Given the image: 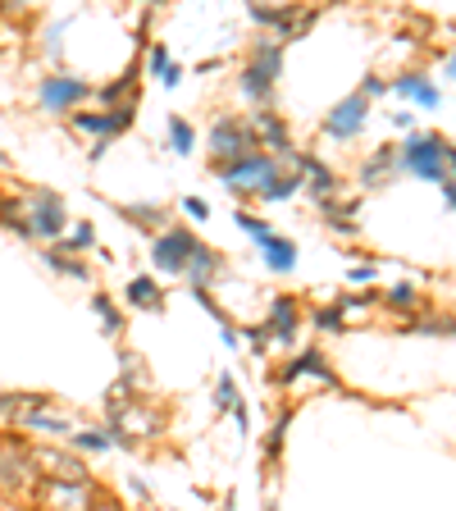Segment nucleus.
Wrapping results in <instances>:
<instances>
[{"instance_id":"nucleus-10","label":"nucleus","mask_w":456,"mask_h":511,"mask_svg":"<svg viewBox=\"0 0 456 511\" xmlns=\"http://www.w3.org/2000/svg\"><path fill=\"white\" fill-rule=\"evenodd\" d=\"M92 96V87L83 83V78H46L41 83V105L46 110H68V105H78V101H87Z\"/></svg>"},{"instance_id":"nucleus-3","label":"nucleus","mask_w":456,"mask_h":511,"mask_svg":"<svg viewBox=\"0 0 456 511\" xmlns=\"http://www.w3.org/2000/svg\"><path fill=\"white\" fill-rule=\"evenodd\" d=\"M32 466L41 479H55V484H92V470L78 452H64V448H28Z\"/></svg>"},{"instance_id":"nucleus-1","label":"nucleus","mask_w":456,"mask_h":511,"mask_svg":"<svg viewBox=\"0 0 456 511\" xmlns=\"http://www.w3.org/2000/svg\"><path fill=\"white\" fill-rule=\"evenodd\" d=\"M210 151H214L219 165H233V160L260 156V146H256V128H251V123H238V119H219L214 132H210Z\"/></svg>"},{"instance_id":"nucleus-21","label":"nucleus","mask_w":456,"mask_h":511,"mask_svg":"<svg viewBox=\"0 0 456 511\" xmlns=\"http://www.w3.org/2000/svg\"><path fill=\"white\" fill-rule=\"evenodd\" d=\"M128 302L141 306V311H156V306H160V287H156V278H132V283H128Z\"/></svg>"},{"instance_id":"nucleus-35","label":"nucleus","mask_w":456,"mask_h":511,"mask_svg":"<svg viewBox=\"0 0 456 511\" xmlns=\"http://www.w3.org/2000/svg\"><path fill=\"white\" fill-rule=\"evenodd\" d=\"M315 329H324V333H338V329H342V311H338V306H324V311H315Z\"/></svg>"},{"instance_id":"nucleus-39","label":"nucleus","mask_w":456,"mask_h":511,"mask_svg":"<svg viewBox=\"0 0 456 511\" xmlns=\"http://www.w3.org/2000/svg\"><path fill=\"white\" fill-rule=\"evenodd\" d=\"M283 424H287V415H283V420L269 429V438H265V452H269V457H278V448H283Z\"/></svg>"},{"instance_id":"nucleus-2","label":"nucleus","mask_w":456,"mask_h":511,"mask_svg":"<svg viewBox=\"0 0 456 511\" xmlns=\"http://www.w3.org/2000/svg\"><path fill=\"white\" fill-rule=\"evenodd\" d=\"M278 64H283V41H260L256 55H251V64L242 68V92H247L251 101H265V96L274 92Z\"/></svg>"},{"instance_id":"nucleus-36","label":"nucleus","mask_w":456,"mask_h":511,"mask_svg":"<svg viewBox=\"0 0 456 511\" xmlns=\"http://www.w3.org/2000/svg\"><path fill=\"white\" fill-rule=\"evenodd\" d=\"M68 247H73V251L96 247V233H92V224H78V229H73V233H68Z\"/></svg>"},{"instance_id":"nucleus-9","label":"nucleus","mask_w":456,"mask_h":511,"mask_svg":"<svg viewBox=\"0 0 456 511\" xmlns=\"http://www.w3.org/2000/svg\"><path fill=\"white\" fill-rule=\"evenodd\" d=\"M64 224H68V219H64V201L55 192H37L32 196V214H28V229L41 233V238H59Z\"/></svg>"},{"instance_id":"nucleus-29","label":"nucleus","mask_w":456,"mask_h":511,"mask_svg":"<svg viewBox=\"0 0 456 511\" xmlns=\"http://www.w3.org/2000/svg\"><path fill=\"white\" fill-rule=\"evenodd\" d=\"M123 214H128V219H137L141 229H150V224H165V210H160V205H123Z\"/></svg>"},{"instance_id":"nucleus-8","label":"nucleus","mask_w":456,"mask_h":511,"mask_svg":"<svg viewBox=\"0 0 456 511\" xmlns=\"http://www.w3.org/2000/svg\"><path fill=\"white\" fill-rule=\"evenodd\" d=\"M219 178L228 183V192H247V183H269L274 178V156H247L233 165H219Z\"/></svg>"},{"instance_id":"nucleus-20","label":"nucleus","mask_w":456,"mask_h":511,"mask_svg":"<svg viewBox=\"0 0 456 511\" xmlns=\"http://www.w3.org/2000/svg\"><path fill=\"white\" fill-rule=\"evenodd\" d=\"M393 87H397L402 96H415L424 110H433V105H438V87H429V83L420 78V73H406V78H397Z\"/></svg>"},{"instance_id":"nucleus-34","label":"nucleus","mask_w":456,"mask_h":511,"mask_svg":"<svg viewBox=\"0 0 456 511\" xmlns=\"http://www.w3.org/2000/svg\"><path fill=\"white\" fill-rule=\"evenodd\" d=\"M388 302H393L397 311H411V306H415L420 297H415V287H411V283H397V287L388 292Z\"/></svg>"},{"instance_id":"nucleus-19","label":"nucleus","mask_w":456,"mask_h":511,"mask_svg":"<svg viewBox=\"0 0 456 511\" xmlns=\"http://www.w3.org/2000/svg\"><path fill=\"white\" fill-rule=\"evenodd\" d=\"M214 269H219V265H214V251H205V247H196V256L187 260V269H183V274L192 278V287H196V292H205V283L214 278Z\"/></svg>"},{"instance_id":"nucleus-42","label":"nucleus","mask_w":456,"mask_h":511,"mask_svg":"<svg viewBox=\"0 0 456 511\" xmlns=\"http://www.w3.org/2000/svg\"><path fill=\"white\" fill-rule=\"evenodd\" d=\"M369 278H374V265H356L351 269V283H369Z\"/></svg>"},{"instance_id":"nucleus-43","label":"nucleus","mask_w":456,"mask_h":511,"mask_svg":"<svg viewBox=\"0 0 456 511\" xmlns=\"http://www.w3.org/2000/svg\"><path fill=\"white\" fill-rule=\"evenodd\" d=\"M378 92H384V78H365V92H360V96L369 101V96H378Z\"/></svg>"},{"instance_id":"nucleus-33","label":"nucleus","mask_w":456,"mask_h":511,"mask_svg":"<svg viewBox=\"0 0 456 511\" xmlns=\"http://www.w3.org/2000/svg\"><path fill=\"white\" fill-rule=\"evenodd\" d=\"M214 402H219V406H228V411L238 406V388H233V375H219V384H214Z\"/></svg>"},{"instance_id":"nucleus-14","label":"nucleus","mask_w":456,"mask_h":511,"mask_svg":"<svg viewBox=\"0 0 456 511\" xmlns=\"http://www.w3.org/2000/svg\"><path fill=\"white\" fill-rule=\"evenodd\" d=\"M251 19H256V23H274V28L287 37V32L296 28L301 10H296V5H274V10H269V5H251Z\"/></svg>"},{"instance_id":"nucleus-37","label":"nucleus","mask_w":456,"mask_h":511,"mask_svg":"<svg viewBox=\"0 0 456 511\" xmlns=\"http://www.w3.org/2000/svg\"><path fill=\"white\" fill-rule=\"evenodd\" d=\"M174 59H169V50H165V41H156V46H150V73H156V78H160V73L169 68Z\"/></svg>"},{"instance_id":"nucleus-5","label":"nucleus","mask_w":456,"mask_h":511,"mask_svg":"<svg viewBox=\"0 0 456 511\" xmlns=\"http://www.w3.org/2000/svg\"><path fill=\"white\" fill-rule=\"evenodd\" d=\"M37 484H41V475H37L28 448L23 443H5V438H0V488L19 493V488H37Z\"/></svg>"},{"instance_id":"nucleus-23","label":"nucleus","mask_w":456,"mask_h":511,"mask_svg":"<svg viewBox=\"0 0 456 511\" xmlns=\"http://www.w3.org/2000/svg\"><path fill=\"white\" fill-rule=\"evenodd\" d=\"M14 424H19V429H46V433H68V424H64L59 415H50V411H23V415H14Z\"/></svg>"},{"instance_id":"nucleus-24","label":"nucleus","mask_w":456,"mask_h":511,"mask_svg":"<svg viewBox=\"0 0 456 511\" xmlns=\"http://www.w3.org/2000/svg\"><path fill=\"white\" fill-rule=\"evenodd\" d=\"M393 165H397V156H393V151H378V156L360 169V187H378V178H388V174H393Z\"/></svg>"},{"instance_id":"nucleus-18","label":"nucleus","mask_w":456,"mask_h":511,"mask_svg":"<svg viewBox=\"0 0 456 511\" xmlns=\"http://www.w3.org/2000/svg\"><path fill=\"white\" fill-rule=\"evenodd\" d=\"M256 128H260V137H265V141L274 146L278 156H287V151H292V141H287V128H283V119H278V114H265V110H260V114H256Z\"/></svg>"},{"instance_id":"nucleus-7","label":"nucleus","mask_w":456,"mask_h":511,"mask_svg":"<svg viewBox=\"0 0 456 511\" xmlns=\"http://www.w3.org/2000/svg\"><path fill=\"white\" fill-rule=\"evenodd\" d=\"M196 238L187 233V229H169L156 247H150V260H156V269H165V274H183L187 269V260L196 256Z\"/></svg>"},{"instance_id":"nucleus-11","label":"nucleus","mask_w":456,"mask_h":511,"mask_svg":"<svg viewBox=\"0 0 456 511\" xmlns=\"http://www.w3.org/2000/svg\"><path fill=\"white\" fill-rule=\"evenodd\" d=\"M365 110H369V101L365 96H347L333 114H329V137H356L360 128H365Z\"/></svg>"},{"instance_id":"nucleus-25","label":"nucleus","mask_w":456,"mask_h":511,"mask_svg":"<svg viewBox=\"0 0 456 511\" xmlns=\"http://www.w3.org/2000/svg\"><path fill=\"white\" fill-rule=\"evenodd\" d=\"M132 87H137V68H128L123 78H114L110 87H101L96 96H101V101H105V105L114 110V101H119V96H128V101H132Z\"/></svg>"},{"instance_id":"nucleus-28","label":"nucleus","mask_w":456,"mask_h":511,"mask_svg":"<svg viewBox=\"0 0 456 511\" xmlns=\"http://www.w3.org/2000/svg\"><path fill=\"white\" fill-rule=\"evenodd\" d=\"M296 187H301L296 178H269V183H260L256 192H260V201H287Z\"/></svg>"},{"instance_id":"nucleus-30","label":"nucleus","mask_w":456,"mask_h":511,"mask_svg":"<svg viewBox=\"0 0 456 511\" xmlns=\"http://www.w3.org/2000/svg\"><path fill=\"white\" fill-rule=\"evenodd\" d=\"M46 265H50V269H59V274H68V278H87V265H78V260L64 256V251H50V256H46Z\"/></svg>"},{"instance_id":"nucleus-44","label":"nucleus","mask_w":456,"mask_h":511,"mask_svg":"<svg viewBox=\"0 0 456 511\" xmlns=\"http://www.w3.org/2000/svg\"><path fill=\"white\" fill-rule=\"evenodd\" d=\"M447 78H456V55H451V64H447Z\"/></svg>"},{"instance_id":"nucleus-4","label":"nucleus","mask_w":456,"mask_h":511,"mask_svg":"<svg viewBox=\"0 0 456 511\" xmlns=\"http://www.w3.org/2000/svg\"><path fill=\"white\" fill-rule=\"evenodd\" d=\"M442 151H447V141H442L438 132H411V137H406V151H402V165L415 169V174L429 178V183H442V178H447Z\"/></svg>"},{"instance_id":"nucleus-31","label":"nucleus","mask_w":456,"mask_h":511,"mask_svg":"<svg viewBox=\"0 0 456 511\" xmlns=\"http://www.w3.org/2000/svg\"><path fill=\"white\" fill-rule=\"evenodd\" d=\"M73 448H83V452H105L110 438H105L101 429H83V433H73Z\"/></svg>"},{"instance_id":"nucleus-45","label":"nucleus","mask_w":456,"mask_h":511,"mask_svg":"<svg viewBox=\"0 0 456 511\" xmlns=\"http://www.w3.org/2000/svg\"><path fill=\"white\" fill-rule=\"evenodd\" d=\"M101 511H119V506H114V502H101Z\"/></svg>"},{"instance_id":"nucleus-17","label":"nucleus","mask_w":456,"mask_h":511,"mask_svg":"<svg viewBox=\"0 0 456 511\" xmlns=\"http://www.w3.org/2000/svg\"><path fill=\"white\" fill-rule=\"evenodd\" d=\"M269 329L287 342V338H296V302L292 297H274V311H269Z\"/></svg>"},{"instance_id":"nucleus-46","label":"nucleus","mask_w":456,"mask_h":511,"mask_svg":"<svg viewBox=\"0 0 456 511\" xmlns=\"http://www.w3.org/2000/svg\"><path fill=\"white\" fill-rule=\"evenodd\" d=\"M5 165H10V156H5V151H0V169H5Z\"/></svg>"},{"instance_id":"nucleus-6","label":"nucleus","mask_w":456,"mask_h":511,"mask_svg":"<svg viewBox=\"0 0 456 511\" xmlns=\"http://www.w3.org/2000/svg\"><path fill=\"white\" fill-rule=\"evenodd\" d=\"M37 502L46 511H92L96 484H55V479H41L37 484Z\"/></svg>"},{"instance_id":"nucleus-27","label":"nucleus","mask_w":456,"mask_h":511,"mask_svg":"<svg viewBox=\"0 0 456 511\" xmlns=\"http://www.w3.org/2000/svg\"><path fill=\"white\" fill-rule=\"evenodd\" d=\"M320 205H324V214L333 219L338 233H356V210H351V205H338V201H320Z\"/></svg>"},{"instance_id":"nucleus-12","label":"nucleus","mask_w":456,"mask_h":511,"mask_svg":"<svg viewBox=\"0 0 456 511\" xmlns=\"http://www.w3.org/2000/svg\"><path fill=\"white\" fill-rule=\"evenodd\" d=\"M132 123V105H114L105 114H73V128L83 132H96V137H110V132H123Z\"/></svg>"},{"instance_id":"nucleus-26","label":"nucleus","mask_w":456,"mask_h":511,"mask_svg":"<svg viewBox=\"0 0 456 511\" xmlns=\"http://www.w3.org/2000/svg\"><path fill=\"white\" fill-rule=\"evenodd\" d=\"M169 141H174V151H178V156H187L192 146H196V132H192V123L174 114V119H169Z\"/></svg>"},{"instance_id":"nucleus-13","label":"nucleus","mask_w":456,"mask_h":511,"mask_svg":"<svg viewBox=\"0 0 456 511\" xmlns=\"http://www.w3.org/2000/svg\"><path fill=\"white\" fill-rule=\"evenodd\" d=\"M296 375H320L324 384H338V375H333L329 365H324V356H320V351H301V356H296V360L287 365V370H283L278 379H283V384H292Z\"/></svg>"},{"instance_id":"nucleus-32","label":"nucleus","mask_w":456,"mask_h":511,"mask_svg":"<svg viewBox=\"0 0 456 511\" xmlns=\"http://www.w3.org/2000/svg\"><path fill=\"white\" fill-rule=\"evenodd\" d=\"M92 311L105 320V333H119V311L110 306V297H101V292H96V297H92Z\"/></svg>"},{"instance_id":"nucleus-41","label":"nucleus","mask_w":456,"mask_h":511,"mask_svg":"<svg viewBox=\"0 0 456 511\" xmlns=\"http://www.w3.org/2000/svg\"><path fill=\"white\" fill-rule=\"evenodd\" d=\"M442 169H451V178H447V183L456 187V146H447V151H442Z\"/></svg>"},{"instance_id":"nucleus-16","label":"nucleus","mask_w":456,"mask_h":511,"mask_svg":"<svg viewBox=\"0 0 456 511\" xmlns=\"http://www.w3.org/2000/svg\"><path fill=\"white\" fill-rule=\"evenodd\" d=\"M260 247H265V260H269V269L287 274V269L296 265V242H287V238H274V233H269Z\"/></svg>"},{"instance_id":"nucleus-40","label":"nucleus","mask_w":456,"mask_h":511,"mask_svg":"<svg viewBox=\"0 0 456 511\" xmlns=\"http://www.w3.org/2000/svg\"><path fill=\"white\" fill-rule=\"evenodd\" d=\"M183 210H187L192 219H210V205H205L201 196H183Z\"/></svg>"},{"instance_id":"nucleus-15","label":"nucleus","mask_w":456,"mask_h":511,"mask_svg":"<svg viewBox=\"0 0 456 511\" xmlns=\"http://www.w3.org/2000/svg\"><path fill=\"white\" fill-rule=\"evenodd\" d=\"M301 169H306V178L315 183V196H320V201H333V192H338V178L329 174V165H324V160H315V156H301Z\"/></svg>"},{"instance_id":"nucleus-38","label":"nucleus","mask_w":456,"mask_h":511,"mask_svg":"<svg viewBox=\"0 0 456 511\" xmlns=\"http://www.w3.org/2000/svg\"><path fill=\"white\" fill-rule=\"evenodd\" d=\"M238 224H242V229H247V233H251L256 242H265V238H269V229H265V219H256V214H238Z\"/></svg>"},{"instance_id":"nucleus-22","label":"nucleus","mask_w":456,"mask_h":511,"mask_svg":"<svg viewBox=\"0 0 456 511\" xmlns=\"http://www.w3.org/2000/svg\"><path fill=\"white\" fill-rule=\"evenodd\" d=\"M0 224H5L10 233H19V238L32 233V229H28V214L19 210V196H0Z\"/></svg>"}]
</instances>
